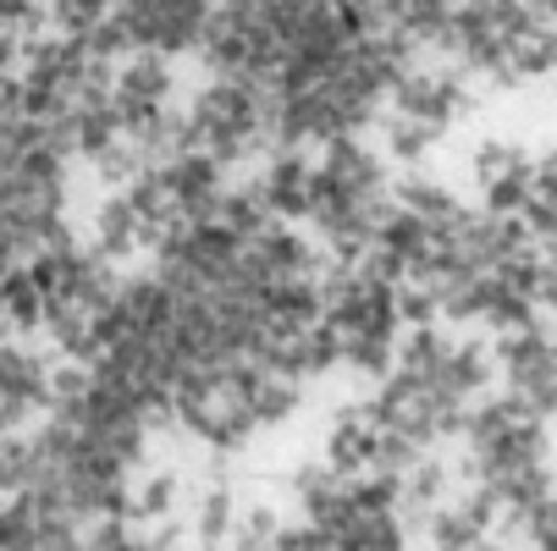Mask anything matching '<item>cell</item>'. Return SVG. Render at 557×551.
<instances>
[{
  "instance_id": "5b68a950",
  "label": "cell",
  "mask_w": 557,
  "mask_h": 551,
  "mask_svg": "<svg viewBox=\"0 0 557 551\" xmlns=\"http://www.w3.org/2000/svg\"><path fill=\"white\" fill-rule=\"evenodd\" d=\"M172 84H177V72H172V55H161V50H133V55L116 61V95L122 100L166 105L172 100Z\"/></svg>"
},
{
  "instance_id": "6da1fadb",
  "label": "cell",
  "mask_w": 557,
  "mask_h": 551,
  "mask_svg": "<svg viewBox=\"0 0 557 551\" xmlns=\"http://www.w3.org/2000/svg\"><path fill=\"white\" fill-rule=\"evenodd\" d=\"M375 436H381V425H375L370 403H343L332 414V430H326V452L321 458L337 468L343 480H354V475H364V468L375 463Z\"/></svg>"
},
{
  "instance_id": "52a82bcc",
  "label": "cell",
  "mask_w": 557,
  "mask_h": 551,
  "mask_svg": "<svg viewBox=\"0 0 557 551\" xmlns=\"http://www.w3.org/2000/svg\"><path fill=\"white\" fill-rule=\"evenodd\" d=\"M337 551H409V535H404L397 508H381V513L354 508V518L337 529Z\"/></svg>"
},
{
  "instance_id": "8fae6325",
  "label": "cell",
  "mask_w": 557,
  "mask_h": 551,
  "mask_svg": "<svg viewBox=\"0 0 557 551\" xmlns=\"http://www.w3.org/2000/svg\"><path fill=\"white\" fill-rule=\"evenodd\" d=\"M282 508L276 502H255V508H237V524H232V540L226 551H276V535H282Z\"/></svg>"
},
{
  "instance_id": "7c38bea8",
  "label": "cell",
  "mask_w": 557,
  "mask_h": 551,
  "mask_svg": "<svg viewBox=\"0 0 557 551\" xmlns=\"http://www.w3.org/2000/svg\"><path fill=\"white\" fill-rule=\"evenodd\" d=\"M535 154L524 149V143H508V138H481L474 143V154H469V172H474V183H497V177H508V172H519V166H530Z\"/></svg>"
},
{
  "instance_id": "30bf717a",
  "label": "cell",
  "mask_w": 557,
  "mask_h": 551,
  "mask_svg": "<svg viewBox=\"0 0 557 551\" xmlns=\"http://www.w3.org/2000/svg\"><path fill=\"white\" fill-rule=\"evenodd\" d=\"M343 491V475L326 463V458H304V463H293L287 468V497H293V508L298 513H314L326 497H337Z\"/></svg>"
},
{
  "instance_id": "4fadbf2b",
  "label": "cell",
  "mask_w": 557,
  "mask_h": 551,
  "mask_svg": "<svg viewBox=\"0 0 557 551\" xmlns=\"http://www.w3.org/2000/svg\"><path fill=\"white\" fill-rule=\"evenodd\" d=\"M343 364L364 380H381L392 364H397V337H364V331H348L343 337Z\"/></svg>"
},
{
  "instance_id": "8992f818",
  "label": "cell",
  "mask_w": 557,
  "mask_h": 551,
  "mask_svg": "<svg viewBox=\"0 0 557 551\" xmlns=\"http://www.w3.org/2000/svg\"><path fill=\"white\" fill-rule=\"evenodd\" d=\"M375 127H381V154H386L392 166H409V172L447 138L442 127H431V122H420V116H404V111H392V105H381Z\"/></svg>"
},
{
  "instance_id": "9c48e42d",
  "label": "cell",
  "mask_w": 557,
  "mask_h": 551,
  "mask_svg": "<svg viewBox=\"0 0 557 551\" xmlns=\"http://www.w3.org/2000/svg\"><path fill=\"white\" fill-rule=\"evenodd\" d=\"M177 502H183V480L172 475V468H154L144 486L127 491V518L133 524H166L177 513Z\"/></svg>"
},
{
  "instance_id": "277c9868",
  "label": "cell",
  "mask_w": 557,
  "mask_h": 551,
  "mask_svg": "<svg viewBox=\"0 0 557 551\" xmlns=\"http://www.w3.org/2000/svg\"><path fill=\"white\" fill-rule=\"evenodd\" d=\"M392 204L397 210H409V215H420L425 226H453L469 204L447 188V183H436V177H425V172H404V177H392Z\"/></svg>"
},
{
  "instance_id": "2e32d148",
  "label": "cell",
  "mask_w": 557,
  "mask_h": 551,
  "mask_svg": "<svg viewBox=\"0 0 557 551\" xmlns=\"http://www.w3.org/2000/svg\"><path fill=\"white\" fill-rule=\"evenodd\" d=\"M276 551H337V540H332V529H321L314 518H304V524H282Z\"/></svg>"
},
{
  "instance_id": "e0dca14e",
  "label": "cell",
  "mask_w": 557,
  "mask_h": 551,
  "mask_svg": "<svg viewBox=\"0 0 557 551\" xmlns=\"http://www.w3.org/2000/svg\"><path fill=\"white\" fill-rule=\"evenodd\" d=\"M530 183H535L541 193H557V143L541 149V161H530Z\"/></svg>"
},
{
  "instance_id": "9a60e30c",
  "label": "cell",
  "mask_w": 557,
  "mask_h": 551,
  "mask_svg": "<svg viewBox=\"0 0 557 551\" xmlns=\"http://www.w3.org/2000/svg\"><path fill=\"white\" fill-rule=\"evenodd\" d=\"M530 188H535V183H530V166H519V172H508V177H497V183L481 188V199H486L481 210H486V215H519L524 199H530Z\"/></svg>"
},
{
  "instance_id": "3957f363",
  "label": "cell",
  "mask_w": 557,
  "mask_h": 551,
  "mask_svg": "<svg viewBox=\"0 0 557 551\" xmlns=\"http://www.w3.org/2000/svg\"><path fill=\"white\" fill-rule=\"evenodd\" d=\"M138 249H144V226H138L127 193L122 188H106V199L95 210V254L111 260V265H127Z\"/></svg>"
},
{
  "instance_id": "ba28073f",
  "label": "cell",
  "mask_w": 557,
  "mask_h": 551,
  "mask_svg": "<svg viewBox=\"0 0 557 551\" xmlns=\"http://www.w3.org/2000/svg\"><path fill=\"white\" fill-rule=\"evenodd\" d=\"M420 540H431V551H469V546L486 540V529L463 513L458 497H447V502H436V508L425 513V535H420Z\"/></svg>"
},
{
  "instance_id": "5bb4252c",
  "label": "cell",
  "mask_w": 557,
  "mask_h": 551,
  "mask_svg": "<svg viewBox=\"0 0 557 551\" xmlns=\"http://www.w3.org/2000/svg\"><path fill=\"white\" fill-rule=\"evenodd\" d=\"M392 309H397V326H442L436 292L420 287V281H397L392 287Z\"/></svg>"
},
{
  "instance_id": "7a4b0ae2",
  "label": "cell",
  "mask_w": 557,
  "mask_h": 551,
  "mask_svg": "<svg viewBox=\"0 0 557 551\" xmlns=\"http://www.w3.org/2000/svg\"><path fill=\"white\" fill-rule=\"evenodd\" d=\"M232 524H237V497H232L226 475H210V480L199 486L194 508H188V535H194L199 551H226Z\"/></svg>"
}]
</instances>
